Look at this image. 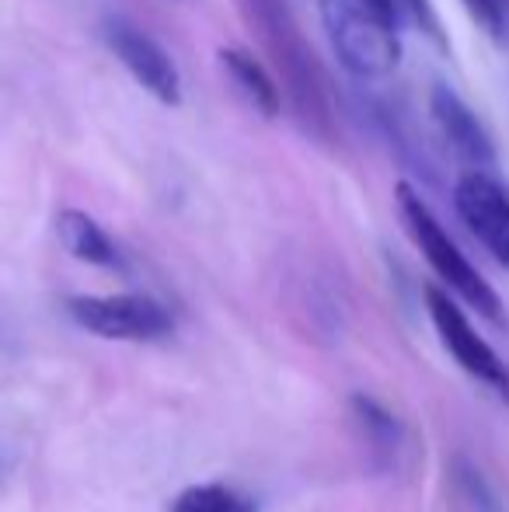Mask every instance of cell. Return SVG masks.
<instances>
[{"instance_id":"6da1fadb","label":"cell","mask_w":509,"mask_h":512,"mask_svg":"<svg viewBox=\"0 0 509 512\" xmlns=\"http://www.w3.org/2000/svg\"><path fill=\"white\" fill-rule=\"evenodd\" d=\"M238 11L248 21L255 39L262 42V49L269 53L279 81L286 84V95H290L304 133H314L318 140H332V81H328L318 53L311 49L304 28L297 25L286 0H238Z\"/></svg>"},{"instance_id":"7a4b0ae2","label":"cell","mask_w":509,"mask_h":512,"mask_svg":"<svg viewBox=\"0 0 509 512\" xmlns=\"http://www.w3.org/2000/svg\"><path fill=\"white\" fill-rule=\"evenodd\" d=\"M321 21L349 74L374 81L398 67L401 42L391 0H321Z\"/></svg>"},{"instance_id":"3957f363","label":"cell","mask_w":509,"mask_h":512,"mask_svg":"<svg viewBox=\"0 0 509 512\" xmlns=\"http://www.w3.org/2000/svg\"><path fill=\"white\" fill-rule=\"evenodd\" d=\"M394 196H398V209H401V216H405L408 234L415 237L419 251L426 255V262L433 265L436 276L447 283V290H454L457 297L471 310H478L485 321H492L496 328H506L509 317H506V307H503V300H499V293L492 290L489 279L468 262V255L450 241V234L433 216V209L422 203L419 192L401 182L398 189H394Z\"/></svg>"},{"instance_id":"277c9868","label":"cell","mask_w":509,"mask_h":512,"mask_svg":"<svg viewBox=\"0 0 509 512\" xmlns=\"http://www.w3.org/2000/svg\"><path fill=\"white\" fill-rule=\"evenodd\" d=\"M426 307L433 317V328L440 335L443 349L450 352L457 366H461L468 377H475L478 384L489 387L496 398H503L509 405V366L499 359V352L471 328L468 314L450 300V293H443L440 286H429L426 290Z\"/></svg>"},{"instance_id":"5b68a950","label":"cell","mask_w":509,"mask_h":512,"mask_svg":"<svg viewBox=\"0 0 509 512\" xmlns=\"http://www.w3.org/2000/svg\"><path fill=\"white\" fill-rule=\"evenodd\" d=\"M67 310L84 331L116 342H154L171 335V314L143 293L119 297H70Z\"/></svg>"},{"instance_id":"8992f818","label":"cell","mask_w":509,"mask_h":512,"mask_svg":"<svg viewBox=\"0 0 509 512\" xmlns=\"http://www.w3.org/2000/svg\"><path fill=\"white\" fill-rule=\"evenodd\" d=\"M105 39H109L112 53L119 56V63L133 74V81L140 84L143 91L157 98L164 105H178L182 102V77H178V67L147 32H140L129 21L112 18L105 25Z\"/></svg>"},{"instance_id":"52a82bcc","label":"cell","mask_w":509,"mask_h":512,"mask_svg":"<svg viewBox=\"0 0 509 512\" xmlns=\"http://www.w3.org/2000/svg\"><path fill=\"white\" fill-rule=\"evenodd\" d=\"M457 216L509 272V192L485 171H471L454 189Z\"/></svg>"},{"instance_id":"ba28073f","label":"cell","mask_w":509,"mask_h":512,"mask_svg":"<svg viewBox=\"0 0 509 512\" xmlns=\"http://www.w3.org/2000/svg\"><path fill=\"white\" fill-rule=\"evenodd\" d=\"M429 105H433V119L440 122L443 136H447L450 147H454L464 161L475 164V168H489V164L496 161V150H492L489 133L482 129L478 115L471 112V108L464 105L454 91L443 88V84H436Z\"/></svg>"},{"instance_id":"9c48e42d","label":"cell","mask_w":509,"mask_h":512,"mask_svg":"<svg viewBox=\"0 0 509 512\" xmlns=\"http://www.w3.org/2000/svg\"><path fill=\"white\" fill-rule=\"evenodd\" d=\"M56 234H60V244L77 262L102 265V269H119V262H123L116 241L81 209H63L56 216Z\"/></svg>"},{"instance_id":"30bf717a","label":"cell","mask_w":509,"mask_h":512,"mask_svg":"<svg viewBox=\"0 0 509 512\" xmlns=\"http://www.w3.org/2000/svg\"><path fill=\"white\" fill-rule=\"evenodd\" d=\"M220 63H224V70L231 74V81L238 84L241 95L248 98V105H252L258 115H265V119H276L279 108H283V95H279L276 81L265 74L262 63H258L255 56L241 53V49H224Z\"/></svg>"},{"instance_id":"8fae6325","label":"cell","mask_w":509,"mask_h":512,"mask_svg":"<svg viewBox=\"0 0 509 512\" xmlns=\"http://www.w3.org/2000/svg\"><path fill=\"white\" fill-rule=\"evenodd\" d=\"M349 408H353L360 432L367 436L370 453H374L377 460L398 457V446H401V422L398 418H394L381 401L367 398V394H353V398H349Z\"/></svg>"},{"instance_id":"7c38bea8","label":"cell","mask_w":509,"mask_h":512,"mask_svg":"<svg viewBox=\"0 0 509 512\" xmlns=\"http://www.w3.org/2000/svg\"><path fill=\"white\" fill-rule=\"evenodd\" d=\"M171 512H255V499L224 481H203L182 488L171 502Z\"/></svg>"},{"instance_id":"4fadbf2b","label":"cell","mask_w":509,"mask_h":512,"mask_svg":"<svg viewBox=\"0 0 509 512\" xmlns=\"http://www.w3.org/2000/svg\"><path fill=\"white\" fill-rule=\"evenodd\" d=\"M471 21L492 35V39H506L509 35V0H464Z\"/></svg>"},{"instance_id":"5bb4252c","label":"cell","mask_w":509,"mask_h":512,"mask_svg":"<svg viewBox=\"0 0 509 512\" xmlns=\"http://www.w3.org/2000/svg\"><path fill=\"white\" fill-rule=\"evenodd\" d=\"M391 4H394L398 21H412L422 32L440 35V25H436V14H433V7H429V0H391Z\"/></svg>"},{"instance_id":"9a60e30c","label":"cell","mask_w":509,"mask_h":512,"mask_svg":"<svg viewBox=\"0 0 509 512\" xmlns=\"http://www.w3.org/2000/svg\"><path fill=\"white\" fill-rule=\"evenodd\" d=\"M461 488H464V495L475 502L478 512H499L496 495L485 488V481H482V474H478V471H471V467H461Z\"/></svg>"}]
</instances>
